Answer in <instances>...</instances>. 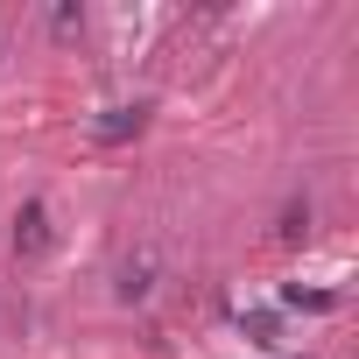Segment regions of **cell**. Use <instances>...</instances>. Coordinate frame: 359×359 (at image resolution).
Returning <instances> with one entry per match:
<instances>
[{"mask_svg":"<svg viewBox=\"0 0 359 359\" xmlns=\"http://www.w3.org/2000/svg\"><path fill=\"white\" fill-rule=\"evenodd\" d=\"M282 303H289V310H331L338 296H324V289H282Z\"/></svg>","mask_w":359,"mask_h":359,"instance_id":"cell-6","label":"cell"},{"mask_svg":"<svg viewBox=\"0 0 359 359\" xmlns=\"http://www.w3.org/2000/svg\"><path fill=\"white\" fill-rule=\"evenodd\" d=\"M50 29H57V36H85V8H78V0H64V8H50Z\"/></svg>","mask_w":359,"mask_h":359,"instance_id":"cell-4","label":"cell"},{"mask_svg":"<svg viewBox=\"0 0 359 359\" xmlns=\"http://www.w3.org/2000/svg\"><path fill=\"white\" fill-rule=\"evenodd\" d=\"M113 289H120V303H141V296L155 289V247L127 254V261H120V282H113Z\"/></svg>","mask_w":359,"mask_h":359,"instance_id":"cell-2","label":"cell"},{"mask_svg":"<svg viewBox=\"0 0 359 359\" xmlns=\"http://www.w3.org/2000/svg\"><path fill=\"white\" fill-rule=\"evenodd\" d=\"M141 127H148V113H141V106H106V113L92 120V134H99V141H134Z\"/></svg>","mask_w":359,"mask_h":359,"instance_id":"cell-3","label":"cell"},{"mask_svg":"<svg viewBox=\"0 0 359 359\" xmlns=\"http://www.w3.org/2000/svg\"><path fill=\"white\" fill-rule=\"evenodd\" d=\"M43 254H50V205L29 198L15 212V261H43Z\"/></svg>","mask_w":359,"mask_h":359,"instance_id":"cell-1","label":"cell"},{"mask_svg":"<svg viewBox=\"0 0 359 359\" xmlns=\"http://www.w3.org/2000/svg\"><path fill=\"white\" fill-rule=\"evenodd\" d=\"M240 331H247L254 345H275V317H268V310H247V317H240Z\"/></svg>","mask_w":359,"mask_h":359,"instance_id":"cell-7","label":"cell"},{"mask_svg":"<svg viewBox=\"0 0 359 359\" xmlns=\"http://www.w3.org/2000/svg\"><path fill=\"white\" fill-rule=\"evenodd\" d=\"M296 240H310V205H289L282 212V247H296Z\"/></svg>","mask_w":359,"mask_h":359,"instance_id":"cell-5","label":"cell"}]
</instances>
